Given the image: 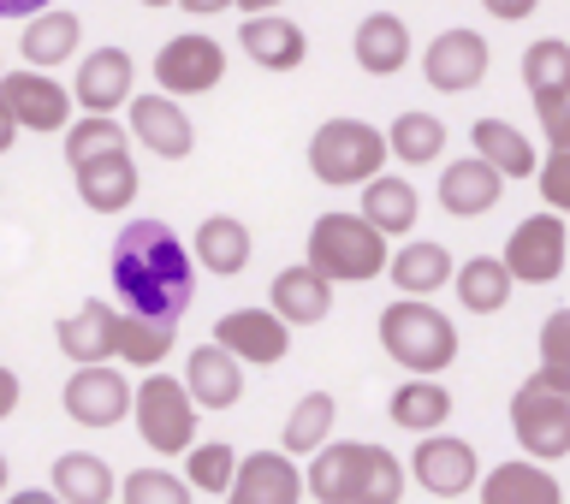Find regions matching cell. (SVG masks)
<instances>
[{
    "mask_svg": "<svg viewBox=\"0 0 570 504\" xmlns=\"http://www.w3.org/2000/svg\"><path fill=\"white\" fill-rule=\"evenodd\" d=\"M114 291L125 297V315L137 320H155V327L185 320L196 297V267L167 220H131L114 238Z\"/></svg>",
    "mask_w": 570,
    "mask_h": 504,
    "instance_id": "1",
    "label": "cell"
},
{
    "mask_svg": "<svg viewBox=\"0 0 570 504\" xmlns=\"http://www.w3.org/2000/svg\"><path fill=\"white\" fill-rule=\"evenodd\" d=\"M404 463L386 445L327 439L303 470V493L321 504H399L404 498Z\"/></svg>",
    "mask_w": 570,
    "mask_h": 504,
    "instance_id": "2",
    "label": "cell"
},
{
    "mask_svg": "<svg viewBox=\"0 0 570 504\" xmlns=\"http://www.w3.org/2000/svg\"><path fill=\"white\" fill-rule=\"evenodd\" d=\"M381 345H386V356L410 374V381H440V374L458 363V327H452V315H440L434 303H416V297L386 303Z\"/></svg>",
    "mask_w": 570,
    "mask_h": 504,
    "instance_id": "3",
    "label": "cell"
},
{
    "mask_svg": "<svg viewBox=\"0 0 570 504\" xmlns=\"http://www.w3.org/2000/svg\"><path fill=\"white\" fill-rule=\"evenodd\" d=\"M386 256H392L386 238L374 226H363L356 214H321L309 226V256H303V267L327 285H363L386 267Z\"/></svg>",
    "mask_w": 570,
    "mask_h": 504,
    "instance_id": "4",
    "label": "cell"
},
{
    "mask_svg": "<svg viewBox=\"0 0 570 504\" xmlns=\"http://www.w3.org/2000/svg\"><path fill=\"white\" fill-rule=\"evenodd\" d=\"M381 167H386V137L374 131V125H363V119H327V125H315V137H309V172L321 178V185H333V190L356 185V190H363L368 178H381Z\"/></svg>",
    "mask_w": 570,
    "mask_h": 504,
    "instance_id": "5",
    "label": "cell"
},
{
    "mask_svg": "<svg viewBox=\"0 0 570 504\" xmlns=\"http://www.w3.org/2000/svg\"><path fill=\"white\" fill-rule=\"evenodd\" d=\"M131 416H137V434L155 457H185L190 439H196V404L185 398V386L173 374H142V386L131 392Z\"/></svg>",
    "mask_w": 570,
    "mask_h": 504,
    "instance_id": "6",
    "label": "cell"
},
{
    "mask_svg": "<svg viewBox=\"0 0 570 504\" xmlns=\"http://www.w3.org/2000/svg\"><path fill=\"white\" fill-rule=\"evenodd\" d=\"M511 434L523 439V457L541 463V470L570 457V398L529 374V381L511 392Z\"/></svg>",
    "mask_w": 570,
    "mask_h": 504,
    "instance_id": "7",
    "label": "cell"
},
{
    "mask_svg": "<svg viewBox=\"0 0 570 504\" xmlns=\"http://www.w3.org/2000/svg\"><path fill=\"white\" fill-rule=\"evenodd\" d=\"M564 261H570V231H564L559 214H529V220L505 238V256H499L511 285L517 279L523 285H552L564 274Z\"/></svg>",
    "mask_w": 570,
    "mask_h": 504,
    "instance_id": "8",
    "label": "cell"
},
{
    "mask_svg": "<svg viewBox=\"0 0 570 504\" xmlns=\"http://www.w3.org/2000/svg\"><path fill=\"white\" fill-rule=\"evenodd\" d=\"M220 78H226V48L214 42V36H203V30L173 36V42L155 53V83H160L167 101L208 96V89H220Z\"/></svg>",
    "mask_w": 570,
    "mask_h": 504,
    "instance_id": "9",
    "label": "cell"
},
{
    "mask_svg": "<svg viewBox=\"0 0 570 504\" xmlns=\"http://www.w3.org/2000/svg\"><path fill=\"white\" fill-rule=\"evenodd\" d=\"M0 107H7V119L18 131H60L71 125V89H60L48 78V71H0Z\"/></svg>",
    "mask_w": 570,
    "mask_h": 504,
    "instance_id": "10",
    "label": "cell"
},
{
    "mask_svg": "<svg viewBox=\"0 0 570 504\" xmlns=\"http://www.w3.org/2000/svg\"><path fill=\"white\" fill-rule=\"evenodd\" d=\"M404 475H416V487L434 493V498H463V493L475 487L481 463H475V445L470 439L428 434V439H416V457H410Z\"/></svg>",
    "mask_w": 570,
    "mask_h": 504,
    "instance_id": "11",
    "label": "cell"
},
{
    "mask_svg": "<svg viewBox=\"0 0 570 504\" xmlns=\"http://www.w3.org/2000/svg\"><path fill=\"white\" fill-rule=\"evenodd\" d=\"M60 404H66V416L78 422V427H119L125 416H131V386H125V374L114 363L71 368Z\"/></svg>",
    "mask_w": 570,
    "mask_h": 504,
    "instance_id": "12",
    "label": "cell"
},
{
    "mask_svg": "<svg viewBox=\"0 0 570 504\" xmlns=\"http://www.w3.org/2000/svg\"><path fill=\"white\" fill-rule=\"evenodd\" d=\"M214 345H220L232 363L274 368V363H285V350H292V327L267 309H232V315L214 320Z\"/></svg>",
    "mask_w": 570,
    "mask_h": 504,
    "instance_id": "13",
    "label": "cell"
},
{
    "mask_svg": "<svg viewBox=\"0 0 570 504\" xmlns=\"http://www.w3.org/2000/svg\"><path fill=\"white\" fill-rule=\"evenodd\" d=\"M488 60L493 53L475 30H440L422 53V78H428V89H440V96H463V89H475L488 78Z\"/></svg>",
    "mask_w": 570,
    "mask_h": 504,
    "instance_id": "14",
    "label": "cell"
},
{
    "mask_svg": "<svg viewBox=\"0 0 570 504\" xmlns=\"http://www.w3.org/2000/svg\"><path fill=\"white\" fill-rule=\"evenodd\" d=\"M131 53L125 48H96L89 60H78V78H71V107H83V119H114V107L131 101Z\"/></svg>",
    "mask_w": 570,
    "mask_h": 504,
    "instance_id": "15",
    "label": "cell"
},
{
    "mask_svg": "<svg viewBox=\"0 0 570 504\" xmlns=\"http://www.w3.org/2000/svg\"><path fill=\"white\" fill-rule=\"evenodd\" d=\"M226 504H303V470L285 452H249L232 470Z\"/></svg>",
    "mask_w": 570,
    "mask_h": 504,
    "instance_id": "16",
    "label": "cell"
},
{
    "mask_svg": "<svg viewBox=\"0 0 570 504\" xmlns=\"http://www.w3.org/2000/svg\"><path fill=\"white\" fill-rule=\"evenodd\" d=\"M131 107V125H125V137H137L149 155L160 160H185L196 149V131H190V113L178 101L167 96H137V101H125Z\"/></svg>",
    "mask_w": 570,
    "mask_h": 504,
    "instance_id": "17",
    "label": "cell"
},
{
    "mask_svg": "<svg viewBox=\"0 0 570 504\" xmlns=\"http://www.w3.org/2000/svg\"><path fill=\"white\" fill-rule=\"evenodd\" d=\"M114 320H119L114 303L89 297L83 309H71L60 327H53V345H60L78 368H101V363H114Z\"/></svg>",
    "mask_w": 570,
    "mask_h": 504,
    "instance_id": "18",
    "label": "cell"
},
{
    "mask_svg": "<svg viewBox=\"0 0 570 504\" xmlns=\"http://www.w3.org/2000/svg\"><path fill=\"white\" fill-rule=\"evenodd\" d=\"M238 42H244V53H249L262 71H297L303 60H309V36H303V24H292L285 12L244 18Z\"/></svg>",
    "mask_w": 570,
    "mask_h": 504,
    "instance_id": "19",
    "label": "cell"
},
{
    "mask_svg": "<svg viewBox=\"0 0 570 504\" xmlns=\"http://www.w3.org/2000/svg\"><path fill=\"white\" fill-rule=\"evenodd\" d=\"M499 196H505V178H499L488 160H475V155H463V160H452V167L440 172V208L458 214V220L493 214Z\"/></svg>",
    "mask_w": 570,
    "mask_h": 504,
    "instance_id": "20",
    "label": "cell"
},
{
    "mask_svg": "<svg viewBox=\"0 0 570 504\" xmlns=\"http://www.w3.org/2000/svg\"><path fill=\"white\" fill-rule=\"evenodd\" d=\"M178 386H185V398L196 409H232L244 398V363H232L220 345H203V350H190Z\"/></svg>",
    "mask_w": 570,
    "mask_h": 504,
    "instance_id": "21",
    "label": "cell"
},
{
    "mask_svg": "<svg viewBox=\"0 0 570 504\" xmlns=\"http://www.w3.org/2000/svg\"><path fill=\"white\" fill-rule=\"evenodd\" d=\"M458 274V261H452V249L434 244V238H416V244H404V249H392L386 256V279L399 285L404 297H434L440 285H452Z\"/></svg>",
    "mask_w": 570,
    "mask_h": 504,
    "instance_id": "22",
    "label": "cell"
},
{
    "mask_svg": "<svg viewBox=\"0 0 570 504\" xmlns=\"http://www.w3.org/2000/svg\"><path fill=\"white\" fill-rule=\"evenodd\" d=\"M333 309V285L315 279L309 267H279L267 285V315H279L285 327H315Z\"/></svg>",
    "mask_w": 570,
    "mask_h": 504,
    "instance_id": "23",
    "label": "cell"
},
{
    "mask_svg": "<svg viewBox=\"0 0 570 504\" xmlns=\"http://www.w3.org/2000/svg\"><path fill=\"white\" fill-rule=\"evenodd\" d=\"M78 178V202L89 214H119L137 202V167L131 155H101V160H83V167H71Z\"/></svg>",
    "mask_w": 570,
    "mask_h": 504,
    "instance_id": "24",
    "label": "cell"
},
{
    "mask_svg": "<svg viewBox=\"0 0 570 504\" xmlns=\"http://www.w3.org/2000/svg\"><path fill=\"white\" fill-rule=\"evenodd\" d=\"M351 53L368 78H392V71L410 60V24L399 12H368L351 36Z\"/></svg>",
    "mask_w": 570,
    "mask_h": 504,
    "instance_id": "25",
    "label": "cell"
},
{
    "mask_svg": "<svg viewBox=\"0 0 570 504\" xmlns=\"http://www.w3.org/2000/svg\"><path fill=\"white\" fill-rule=\"evenodd\" d=\"M416 208H422L416 185H410V178L381 172V178H368V185H363V208H356V220L374 226L381 238H404V231L416 226Z\"/></svg>",
    "mask_w": 570,
    "mask_h": 504,
    "instance_id": "26",
    "label": "cell"
},
{
    "mask_svg": "<svg viewBox=\"0 0 570 504\" xmlns=\"http://www.w3.org/2000/svg\"><path fill=\"white\" fill-rule=\"evenodd\" d=\"M83 42V24H78V12H60V7H48V12H36L24 18V36H18V53L30 60V71H53L60 60H71Z\"/></svg>",
    "mask_w": 570,
    "mask_h": 504,
    "instance_id": "27",
    "label": "cell"
},
{
    "mask_svg": "<svg viewBox=\"0 0 570 504\" xmlns=\"http://www.w3.org/2000/svg\"><path fill=\"white\" fill-rule=\"evenodd\" d=\"M541 125H547V155L534 178H541V196H547V214H570V101L559 107H541Z\"/></svg>",
    "mask_w": 570,
    "mask_h": 504,
    "instance_id": "28",
    "label": "cell"
},
{
    "mask_svg": "<svg viewBox=\"0 0 570 504\" xmlns=\"http://www.w3.org/2000/svg\"><path fill=\"white\" fill-rule=\"evenodd\" d=\"M481 504H564V493L541 463L511 457V463H499V470L481 475Z\"/></svg>",
    "mask_w": 570,
    "mask_h": 504,
    "instance_id": "29",
    "label": "cell"
},
{
    "mask_svg": "<svg viewBox=\"0 0 570 504\" xmlns=\"http://www.w3.org/2000/svg\"><path fill=\"white\" fill-rule=\"evenodd\" d=\"M196 267H208V274H244L249 267V226L238 220V214H208L203 226H196Z\"/></svg>",
    "mask_w": 570,
    "mask_h": 504,
    "instance_id": "30",
    "label": "cell"
},
{
    "mask_svg": "<svg viewBox=\"0 0 570 504\" xmlns=\"http://www.w3.org/2000/svg\"><path fill=\"white\" fill-rule=\"evenodd\" d=\"M60 504H114L119 498V481L114 470L96 457V452H66L53 463V487H48Z\"/></svg>",
    "mask_w": 570,
    "mask_h": 504,
    "instance_id": "31",
    "label": "cell"
},
{
    "mask_svg": "<svg viewBox=\"0 0 570 504\" xmlns=\"http://www.w3.org/2000/svg\"><path fill=\"white\" fill-rule=\"evenodd\" d=\"M523 89H529L534 107L570 101V42H559V36L529 42V48H523Z\"/></svg>",
    "mask_w": 570,
    "mask_h": 504,
    "instance_id": "32",
    "label": "cell"
},
{
    "mask_svg": "<svg viewBox=\"0 0 570 504\" xmlns=\"http://www.w3.org/2000/svg\"><path fill=\"white\" fill-rule=\"evenodd\" d=\"M470 142H475V160H488L499 178H534V167H541V155L529 149V137L505 119H475Z\"/></svg>",
    "mask_w": 570,
    "mask_h": 504,
    "instance_id": "33",
    "label": "cell"
},
{
    "mask_svg": "<svg viewBox=\"0 0 570 504\" xmlns=\"http://www.w3.org/2000/svg\"><path fill=\"white\" fill-rule=\"evenodd\" d=\"M392 427H404V434H440L445 422H452V392H445L440 381H404L399 392H392L386 404Z\"/></svg>",
    "mask_w": 570,
    "mask_h": 504,
    "instance_id": "34",
    "label": "cell"
},
{
    "mask_svg": "<svg viewBox=\"0 0 570 504\" xmlns=\"http://www.w3.org/2000/svg\"><path fill=\"white\" fill-rule=\"evenodd\" d=\"M333 422H338V404H333V392H303V398H297V409L285 416L279 452H285V457H315L321 445L333 439Z\"/></svg>",
    "mask_w": 570,
    "mask_h": 504,
    "instance_id": "35",
    "label": "cell"
},
{
    "mask_svg": "<svg viewBox=\"0 0 570 504\" xmlns=\"http://www.w3.org/2000/svg\"><path fill=\"white\" fill-rule=\"evenodd\" d=\"M452 285H458V303L470 315H499L511 303V274L499 267V256H470L452 274Z\"/></svg>",
    "mask_w": 570,
    "mask_h": 504,
    "instance_id": "36",
    "label": "cell"
},
{
    "mask_svg": "<svg viewBox=\"0 0 570 504\" xmlns=\"http://www.w3.org/2000/svg\"><path fill=\"white\" fill-rule=\"evenodd\" d=\"M173 345H178V327H155V320H137V315L119 309V320H114V356L119 363L155 374L173 356Z\"/></svg>",
    "mask_w": 570,
    "mask_h": 504,
    "instance_id": "37",
    "label": "cell"
},
{
    "mask_svg": "<svg viewBox=\"0 0 570 504\" xmlns=\"http://www.w3.org/2000/svg\"><path fill=\"white\" fill-rule=\"evenodd\" d=\"M386 155L404 160V167H428V160L445 155V119L434 113H399L386 131Z\"/></svg>",
    "mask_w": 570,
    "mask_h": 504,
    "instance_id": "38",
    "label": "cell"
},
{
    "mask_svg": "<svg viewBox=\"0 0 570 504\" xmlns=\"http://www.w3.org/2000/svg\"><path fill=\"white\" fill-rule=\"evenodd\" d=\"M131 137H125L119 119H71L66 125V160L83 167V160H101V155H125Z\"/></svg>",
    "mask_w": 570,
    "mask_h": 504,
    "instance_id": "39",
    "label": "cell"
},
{
    "mask_svg": "<svg viewBox=\"0 0 570 504\" xmlns=\"http://www.w3.org/2000/svg\"><path fill=\"white\" fill-rule=\"evenodd\" d=\"M534 381L570 398V309H552L541 320V368H534Z\"/></svg>",
    "mask_w": 570,
    "mask_h": 504,
    "instance_id": "40",
    "label": "cell"
},
{
    "mask_svg": "<svg viewBox=\"0 0 570 504\" xmlns=\"http://www.w3.org/2000/svg\"><path fill=\"white\" fill-rule=\"evenodd\" d=\"M232 470H238V452L220 445V439L190 445V452H185V487L190 493H226L232 487Z\"/></svg>",
    "mask_w": 570,
    "mask_h": 504,
    "instance_id": "41",
    "label": "cell"
},
{
    "mask_svg": "<svg viewBox=\"0 0 570 504\" xmlns=\"http://www.w3.org/2000/svg\"><path fill=\"white\" fill-rule=\"evenodd\" d=\"M196 493L173 470H131L119 481V504H190Z\"/></svg>",
    "mask_w": 570,
    "mask_h": 504,
    "instance_id": "42",
    "label": "cell"
},
{
    "mask_svg": "<svg viewBox=\"0 0 570 504\" xmlns=\"http://www.w3.org/2000/svg\"><path fill=\"white\" fill-rule=\"evenodd\" d=\"M481 7H488L493 18H505V24H511V18H529L534 7H541V0H481Z\"/></svg>",
    "mask_w": 570,
    "mask_h": 504,
    "instance_id": "43",
    "label": "cell"
},
{
    "mask_svg": "<svg viewBox=\"0 0 570 504\" xmlns=\"http://www.w3.org/2000/svg\"><path fill=\"white\" fill-rule=\"evenodd\" d=\"M12 409H18V374H12V368H0V422H7Z\"/></svg>",
    "mask_w": 570,
    "mask_h": 504,
    "instance_id": "44",
    "label": "cell"
},
{
    "mask_svg": "<svg viewBox=\"0 0 570 504\" xmlns=\"http://www.w3.org/2000/svg\"><path fill=\"white\" fill-rule=\"evenodd\" d=\"M48 7H53V0H0V18H36Z\"/></svg>",
    "mask_w": 570,
    "mask_h": 504,
    "instance_id": "45",
    "label": "cell"
},
{
    "mask_svg": "<svg viewBox=\"0 0 570 504\" xmlns=\"http://www.w3.org/2000/svg\"><path fill=\"white\" fill-rule=\"evenodd\" d=\"M178 7H185V12H203V18H214V12H232L238 0H178Z\"/></svg>",
    "mask_w": 570,
    "mask_h": 504,
    "instance_id": "46",
    "label": "cell"
},
{
    "mask_svg": "<svg viewBox=\"0 0 570 504\" xmlns=\"http://www.w3.org/2000/svg\"><path fill=\"white\" fill-rule=\"evenodd\" d=\"M12 142H18V125L7 119V107H0V155H7V149H12Z\"/></svg>",
    "mask_w": 570,
    "mask_h": 504,
    "instance_id": "47",
    "label": "cell"
},
{
    "mask_svg": "<svg viewBox=\"0 0 570 504\" xmlns=\"http://www.w3.org/2000/svg\"><path fill=\"white\" fill-rule=\"evenodd\" d=\"M274 7H285V0H238V12H249V18H256V12H274Z\"/></svg>",
    "mask_w": 570,
    "mask_h": 504,
    "instance_id": "48",
    "label": "cell"
},
{
    "mask_svg": "<svg viewBox=\"0 0 570 504\" xmlns=\"http://www.w3.org/2000/svg\"><path fill=\"white\" fill-rule=\"evenodd\" d=\"M7 504H60V498H53V493H12Z\"/></svg>",
    "mask_w": 570,
    "mask_h": 504,
    "instance_id": "49",
    "label": "cell"
},
{
    "mask_svg": "<svg viewBox=\"0 0 570 504\" xmlns=\"http://www.w3.org/2000/svg\"><path fill=\"white\" fill-rule=\"evenodd\" d=\"M7 481H12V470H7V457H0V493H7Z\"/></svg>",
    "mask_w": 570,
    "mask_h": 504,
    "instance_id": "50",
    "label": "cell"
},
{
    "mask_svg": "<svg viewBox=\"0 0 570 504\" xmlns=\"http://www.w3.org/2000/svg\"><path fill=\"white\" fill-rule=\"evenodd\" d=\"M142 7H155V12H160V7H178V0H142Z\"/></svg>",
    "mask_w": 570,
    "mask_h": 504,
    "instance_id": "51",
    "label": "cell"
}]
</instances>
